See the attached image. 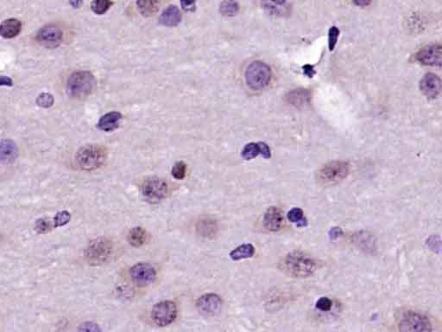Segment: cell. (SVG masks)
Listing matches in <instances>:
<instances>
[{
    "label": "cell",
    "instance_id": "2",
    "mask_svg": "<svg viewBox=\"0 0 442 332\" xmlns=\"http://www.w3.org/2000/svg\"><path fill=\"white\" fill-rule=\"evenodd\" d=\"M396 324L401 332H430L433 323L428 315L421 311L402 309L396 315Z\"/></svg>",
    "mask_w": 442,
    "mask_h": 332
},
{
    "label": "cell",
    "instance_id": "36",
    "mask_svg": "<svg viewBox=\"0 0 442 332\" xmlns=\"http://www.w3.org/2000/svg\"><path fill=\"white\" fill-rule=\"evenodd\" d=\"M303 73L307 77H313L315 74V71L313 66L307 64L303 67Z\"/></svg>",
    "mask_w": 442,
    "mask_h": 332
},
{
    "label": "cell",
    "instance_id": "3",
    "mask_svg": "<svg viewBox=\"0 0 442 332\" xmlns=\"http://www.w3.org/2000/svg\"><path fill=\"white\" fill-rule=\"evenodd\" d=\"M96 86V80L89 71L81 70L73 73L67 82V91L72 98H86L93 93Z\"/></svg>",
    "mask_w": 442,
    "mask_h": 332
},
{
    "label": "cell",
    "instance_id": "19",
    "mask_svg": "<svg viewBox=\"0 0 442 332\" xmlns=\"http://www.w3.org/2000/svg\"><path fill=\"white\" fill-rule=\"evenodd\" d=\"M22 23L17 19H9L0 24V36L7 39L14 38L21 32Z\"/></svg>",
    "mask_w": 442,
    "mask_h": 332
},
{
    "label": "cell",
    "instance_id": "24",
    "mask_svg": "<svg viewBox=\"0 0 442 332\" xmlns=\"http://www.w3.org/2000/svg\"><path fill=\"white\" fill-rule=\"evenodd\" d=\"M240 10V5L236 0H225L221 3L220 12L222 15L233 17L236 15Z\"/></svg>",
    "mask_w": 442,
    "mask_h": 332
},
{
    "label": "cell",
    "instance_id": "22",
    "mask_svg": "<svg viewBox=\"0 0 442 332\" xmlns=\"http://www.w3.org/2000/svg\"><path fill=\"white\" fill-rule=\"evenodd\" d=\"M139 12L144 17H151L159 9V0H137Z\"/></svg>",
    "mask_w": 442,
    "mask_h": 332
},
{
    "label": "cell",
    "instance_id": "21",
    "mask_svg": "<svg viewBox=\"0 0 442 332\" xmlns=\"http://www.w3.org/2000/svg\"><path fill=\"white\" fill-rule=\"evenodd\" d=\"M255 248L251 244H242L240 247L233 250L230 253V257L233 261H241L244 259H249L254 255Z\"/></svg>",
    "mask_w": 442,
    "mask_h": 332
},
{
    "label": "cell",
    "instance_id": "28",
    "mask_svg": "<svg viewBox=\"0 0 442 332\" xmlns=\"http://www.w3.org/2000/svg\"><path fill=\"white\" fill-rule=\"evenodd\" d=\"M173 178L177 180H181L186 177L187 174V165L183 161H179L176 163L175 166H173L172 171Z\"/></svg>",
    "mask_w": 442,
    "mask_h": 332
},
{
    "label": "cell",
    "instance_id": "9",
    "mask_svg": "<svg viewBox=\"0 0 442 332\" xmlns=\"http://www.w3.org/2000/svg\"><path fill=\"white\" fill-rule=\"evenodd\" d=\"M168 191L167 183L163 179L156 177L148 178L142 185V195L147 200L152 203L163 200L168 195Z\"/></svg>",
    "mask_w": 442,
    "mask_h": 332
},
{
    "label": "cell",
    "instance_id": "35",
    "mask_svg": "<svg viewBox=\"0 0 442 332\" xmlns=\"http://www.w3.org/2000/svg\"><path fill=\"white\" fill-rule=\"evenodd\" d=\"M13 84L12 80L7 76H0V86H8L11 87Z\"/></svg>",
    "mask_w": 442,
    "mask_h": 332
},
{
    "label": "cell",
    "instance_id": "16",
    "mask_svg": "<svg viewBox=\"0 0 442 332\" xmlns=\"http://www.w3.org/2000/svg\"><path fill=\"white\" fill-rule=\"evenodd\" d=\"M242 158L244 160H251L255 159L259 155H262L264 159H270L271 153L268 145L262 142L259 143H249L244 145L242 150Z\"/></svg>",
    "mask_w": 442,
    "mask_h": 332
},
{
    "label": "cell",
    "instance_id": "4",
    "mask_svg": "<svg viewBox=\"0 0 442 332\" xmlns=\"http://www.w3.org/2000/svg\"><path fill=\"white\" fill-rule=\"evenodd\" d=\"M106 159L105 148L98 145H88L80 148L75 155V162L83 170H94L101 167Z\"/></svg>",
    "mask_w": 442,
    "mask_h": 332
},
{
    "label": "cell",
    "instance_id": "31",
    "mask_svg": "<svg viewBox=\"0 0 442 332\" xmlns=\"http://www.w3.org/2000/svg\"><path fill=\"white\" fill-rule=\"evenodd\" d=\"M339 36H340V30L337 27H331L328 31V47H329L330 51H333L337 44Z\"/></svg>",
    "mask_w": 442,
    "mask_h": 332
},
{
    "label": "cell",
    "instance_id": "27",
    "mask_svg": "<svg viewBox=\"0 0 442 332\" xmlns=\"http://www.w3.org/2000/svg\"><path fill=\"white\" fill-rule=\"evenodd\" d=\"M288 219L289 222L296 224V226H305L307 223V220L304 217V213L302 209L299 208H294L288 213Z\"/></svg>",
    "mask_w": 442,
    "mask_h": 332
},
{
    "label": "cell",
    "instance_id": "37",
    "mask_svg": "<svg viewBox=\"0 0 442 332\" xmlns=\"http://www.w3.org/2000/svg\"><path fill=\"white\" fill-rule=\"evenodd\" d=\"M354 4L359 6H367L371 4V0H352Z\"/></svg>",
    "mask_w": 442,
    "mask_h": 332
},
{
    "label": "cell",
    "instance_id": "20",
    "mask_svg": "<svg viewBox=\"0 0 442 332\" xmlns=\"http://www.w3.org/2000/svg\"><path fill=\"white\" fill-rule=\"evenodd\" d=\"M17 154L15 145L11 141H4L0 144V162H12L15 160Z\"/></svg>",
    "mask_w": 442,
    "mask_h": 332
},
{
    "label": "cell",
    "instance_id": "23",
    "mask_svg": "<svg viewBox=\"0 0 442 332\" xmlns=\"http://www.w3.org/2000/svg\"><path fill=\"white\" fill-rule=\"evenodd\" d=\"M147 240L146 231L141 227L133 228L128 235V241L130 244L135 248H139L143 245Z\"/></svg>",
    "mask_w": 442,
    "mask_h": 332
},
{
    "label": "cell",
    "instance_id": "34",
    "mask_svg": "<svg viewBox=\"0 0 442 332\" xmlns=\"http://www.w3.org/2000/svg\"><path fill=\"white\" fill-rule=\"evenodd\" d=\"M197 0H180L181 5L185 12H195Z\"/></svg>",
    "mask_w": 442,
    "mask_h": 332
},
{
    "label": "cell",
    "instance_id": "38",
    "mask_svg": "<svg viewBox=\"0 0 442 332\" xmlns=\"http://www.w3.org/2000/svg\"><path fill=\"white\" fill-rule=\"evenodd\" d=\"M70 2H71L72 5L76 8L80 7L81 4V0H70Z\"/></svg>",
    "mask_w": 442,
    "mask_h": 332
},
{
    "label": "cell",
    "instance_id": "7",
    "mask_svg": "<svg viewBox=\"0 0 442 332\" xmlns=\"http://www.w3.org/2000/svg\"><path fill=\"white\" fill-rule=\"evenodd\" d=\"M113 243L108 239L98 238L88 244L86 249V259L93 266H99L108 261L113 253Z\"/></svg>",
    "mask_w": 442,
    "mask_h": 332
},
{
    "label": "cell",
    "instance_id": "32",
    "mask_svg": "<svg viewBox=\"0 0 442 332\" xmlns=\"http://www.w3.org/2000/svg\"><path fill=\"white\" fill-rule=\"evenodd\" d=\"M315 307H316V309L321 311L323 312H327L331 311L333 307V301L327 297H322L317 300V302L315 304Z\"/></svg>",
    "mask_w": 442,
    "mask_h": 332
},
{
    "label": "cell",
    "instance_id": "1",
    "mask_svg": "<svg viewBox=\"0 0 442 332\" xmlns=\"http://www.w3.org/2000/svg\"><path fill=\"white\" fill-rule=\"evenodd\" d=\"M280 268L287 275L304 279L313 275L317 270V263L313 257L302 251L287 253L280 263Z\"/></svg>",
    "mask_w": 442,
    "mask_h": 332
},
{
    "label": "cell",
    "instance_id": "6",
    "mask_svg": "<svg viewBox=\"0 0 442 332\" xmlns=\"http://www.w3.org/2000/svg\"><path fill=\"white\" fill-rule=\"evenodd\" d=\"M272 76L270 67L260 61H256L248 66L244 78L248 87L252 90H262L269 85Z\"/></svg>",
    "mask_w": 442,
    "mask_h": 332
},
{
    "label": "cell",
    "instance_id": "26",
    "mask_svg": "<svg viewBox=\"0 0 442 332\" xmlns=\"http://www.w3.org/2000/svg\"><path fill=\"white\" fill-rule=\"evenodd\" d=\"M112 0H94L91 3L92 11L97 15H103L113 5Z\"/></svg>",
    "mask_w": 442,
    "mask_h": 332
},
{
    "label": "cell",
    "instance_id": "25",
    "mask_svg": "<svg viewBox=\"0 0 442 332\" xmlns=\"http://www.w3.org/2000/svg\"><path fill=\"white\" fill-rule=\"evenodd\" d=\"M218 227L216 223L212 220H203L200 222L198 225V230L202 236L211 237L217 231Z\"/></svg>",
    "mask_w": 442,
    "mask_h": 332
},
{
    "label": "cell",
    "instance_id": "8",
    "mask_svg": "<svg viewBox=\"0 0 442 332\" xmlns=\"http://www.w3.org/2000/svg\"><path fill=\"white\" fill-rule=\"evenodd\" d=\"M177 317V307L173 301L165 300L154 306L151 311V318L158 326L164 327L171 325Z\"/></svg>",
    "mask_w": 442,
    "mask_h": 332
},
{
    "label": "cell",
    "instance_id": "30",
    "mask_svg": "<svg viewBox=\"0 0 442 332\" xmlns=\"http://www.w3.org/2000/svg\"><path fill=\"white\" fill-rule=\"evenodd\" d=\"M70 217H71L70 214L68 211H61L57 213V215L53 219L55 228L66 225L70 221Z\"/></svg>",
    "mask_w": 442,
    "mask_h": 332
},
{
    "label": "cell",
    "instance_id": "14",
    "mask_svg": "<svg viewBox=\"0 0 442 332\" xmlns=\"http://www.w3.org/2000/svg\"><path fill=\"white\" fill-rule=\"evenodd\" d=\"M417 60L422 64L441 67L442 62V46L431 45L420 50L416 55Z\"/></svg>",
    "mask_w": 442,
    "mask_h": 332
},
{
    "label": "cell",
    "instance_id": "29",
    "mask_svg": "<svg viewBox=\"0 0 442 332\" xmlns=\"http://www.w3.org/2000/svg\"><path fill=\"white\" fill-rule=\"evenodd\" d=\"M54 222L50 219L43 218V219L38 220L36 223V230L38 231L40 234H45L49 231L54 228Z\"/></svg>",
    "mask_w": 442,
    "mask_h": 332
},
{
    "label": "cell",
    "instance_id": "11",
    "mask_svg": "<svg viewBox=\"0 0 442 332\" xmlns=\"http://www.w3.org/2000/svg\"><path fill=\"white\" fill-rule=\"evenodd\" d=\"M37 40L42 47L56 49L63 40V31L57 24H48L38 31Z\"/></svg>",
    "mask_w": 442,
    "mask_h": 332
},
{
    "label": "cell",
    "instance_id": "18",
    "mask_svg": "<svg viewBox=\"0 0 442 332\" xmlns=\"http://www.w3.org/2000/svg\"><path fill=\"white\" fill-rule=\"evenodd\" d=\"M122 114L119 112H110L103 115L98 122V127L104 132H113L120 126Z\"/></svg>",
    "mask_w": 442,
    "mask_h": 332
},
{
    "label": "cell",
    "instance_id": "33",
    "mask_svg": "<svg viewBox=\"0 0 442 332\" xmlns=\"http://www.w3.org/2000/svg\"><path fill=\"white\" fill-rule=\"evenodd\" d=\"M38 106H42V107H49L53 105L54 103V98L51 95H49V94H41V95H39V97L38 98Z\"/></svg>",
    "mask_w": 442,
    "mask_h": 332
},
{
    "label": "cell",
    "instance_id": "17",
    "mask_svg": "<svg viewBox=\"0 0 442 332\" xmlns=\"http://www.w3.org/2000/svg\"><path fill=\"white\" fill-rule=\"evenodd\" d=\"M181 21V12L176 5H169L162 12L159 22L162 25L168 27H175L178 25Z\"/></svg>",
    "mask_w": 442,
    "mask_h": 332
},
{
    "label": "cell",
    "instance_id": "39",
    "mask_svg": "<svg viewBox=\"0 0 442 332\" xmlns=\"http://www.w3.org/2000/svg\"><path fill=\"white\" fill-rule=\"evenodd\" d=\"M270 2L272 4H277V5H281V4H284L286 0H270Z\"/></svg>",
    "mask_w": 442,
    "mask_h": 332
},
{
    "label": "cell",
    "instance_id": "15",
    "mask_svg": "<svg viewBox=\"0 0 442 332\" xmlns=\"http://www.w3.org/2000/svg\"><path fill=\"white\" fill-rule=\"evenodd\" d=\"M420 87L428 98H435L442 90V81L438 76L428 73L421 81Z\"/></svg>",
    "mask_w": 442,
    "mask_h": 332
},
{
    "label": "cell",
    "instance_id": "10",
    "mask_svg": "<svg viewBox=\"0 0 442 332\" xmlns=\"http://www.w3.org/2000/svg\"><path fill=\"white\" fill-rule=\"evenodd\" d=\"M130 276L136 286L144 287L153 283L157 277V271L150 263L140 262L131 268Z\"/></svg>",
    "mask_w": 442,
    "mask_h": 332
},
{
    "label": "cell",
    "instance_id": "12",
    "mask_svg": "<svg viewBox=\"0 0 442 332\" xmlns=\"http://www.w3.org/2000/svg\"><path fill=\"white\" fill-rule=\"evenodd\" d=\"M200 313L206 317H213L220 313L222 307V299L214 293H207L199 298L196 303Z\"/></svg>",
    "mask_w": 442,
    "mask_h": 332
},
{
    "label": "cell",
    "instance_id": "5",
    "mask_svg": "<svg viewBox=\"0 0 442 332\" xmlns=\"http://www.w3.org/2000/svg\"><path fill=\"white\" fill-rule=\"evenodd\" d=\"M351 166L345 161H333L323 166L316 174L317 182L322 186H333L347 178Z\"/></svg>",
    "mask_w": 442,
    "mask_h": 332
},
{
    "label": "cell",
    "instance_id": "13",
    "mask_svg": "<svg viewBox=\"0 0 442 332\" xmlns=\"http://www.w3.org/2000/svg\"><path fill=\"white\" fill-rule=\"evenodd\" d=\"M283 213L278 207H270L262 217V226L269 232H278L284 227Z\"/></svg>",
    "mask_w": 442,
    "mask_h": 332
}]
</instances>
